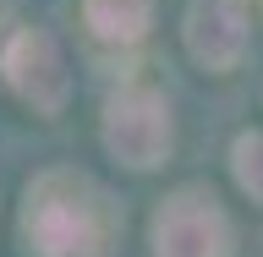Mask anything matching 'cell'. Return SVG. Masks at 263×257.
<instances>
[{"label":"cell","mask_w":263,"mask_h":257,"mask_svg":"<svg viewBox=\"0 0 263 257\" xmlns=\"http://www.w3.org/2000/svg\"><path fill=\"white\" fill-rule=\"evenodd\" d=\"M0 71L11 82V93L39 115H61L71 93V71L61 61V44L44 28H16L0 49Z\"/></svg>","instance_id":"cell-4"},{"label":"cell","mask_w":263,"mask_h":257,"mask_svg":"<svg viewBox=\"0 0 263 257\" xmlns=\"http://www.w3.org/2000/svg\"><path fill=\"white\" fill-rule=\"evenodd\" d=\"M230 170H236V186L263 203V131H241V137H236V148H230Z\"/></svg>","instance_id":"cell-7"},{"label":"cell","mask_w":263,"mask_h":257,"mask_svg":"<svg viewBox=\"0 0 263 257\" xmlns=\"http://www.w3.org/2000/svg\"><path fill=\"white\" fill-rule=\"evenodd\" d=\"M82 22L104 44H137L154 22V0H82Z\"/></svg>","instance_id":"cell-6"},{"label":"cell","mask_w":263,"mask_h":257,"mask_svg":"<svg viewBox=\"0 0 263 257\" xmlns=\"http://www.w3.org/2000/svg\"><path fill=\"white\" fill-rule=\"evenodd\" d=\"M154 257H236V230H230L219 197L203 186H181L159 203L148 225Z\"/></svg>","instance_id":"cell-2"},{"label":"cell","mask_w":263,"mask_h":257,"mask_svg":"<svg viewBox=\"0 0 263 257\" xmlns=\"http://www.w3.org/2000/svg\"><path fill=\"white\" fill-rule=\"evenodd\" d=\"M186 49L197 66L230 71L247 55V11L236 0H192L186 6Z\"/></svg>","instance_id":"cell-5"},{"label":"cell","mask_w":263,"mask_h":257,"mask_svg":"<svg viewBox=\"0 0 263 257\" xmlns=\"http://www.w3.org/2000/svg\"><path fill=\"white\" fill-rule=\"evenodd\" d=\"M176 126H170V104L154 88H121L104 104V148L126 170H159L170 159Z\"/></svg>","instance_id":"cell-3"},{"label":"cell","mask_w":263,"mask_h":257,"mask_svg":"<svg viewBox=\"0 0 263 257\" xmlns=\"http://www.w3.org/2000/svg\"><path fill=\"white\" fill-rule=\"evenodd\" d=\"M22 235L33 257H99L110 241V208L88 175L49 170L22 197Z\"/></svg>","instance_id":"cell-1"}]
</instances>
